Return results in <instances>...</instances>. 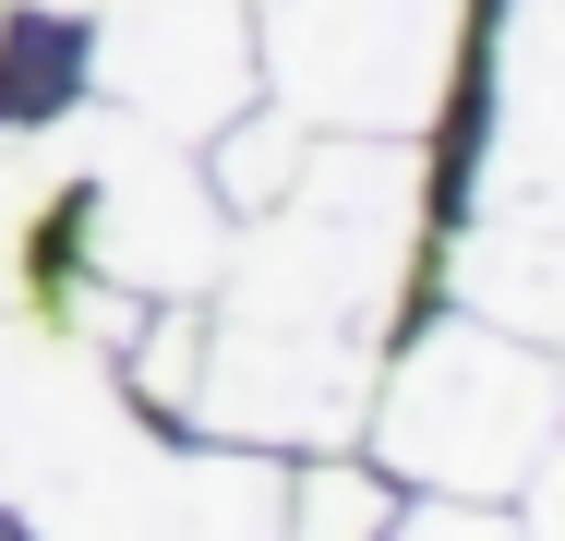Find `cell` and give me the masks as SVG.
Wrapping results in <instances>:
<instances>
[{
  "instance_id": "obj_1",
  "label": "cell",
  "mask_w": 565,
  "mask_h": 541,
  "mask_svg": "<svg viewBox=\"0 0 565 541\" xmlns=\"http://www.w3.org/2000/svg\"><path fill=\"white\" fill-rule=\"evenodd\" d=\"M542 445H554V385L505 325H434V349H409L385 385V457L446 494H518Z\"/></svg>"
},
{
  "instance_id": "obj_2",
  "label": "cell",
  "mask_w": 565,
  "mask_h": 541,
  "mask_svg": "<svg viewBox=\"0 0 565 541\" xmlns=\"http://www.w3.org/2000/svg\"><path fill=\"white\" fill-rule=\"evenodd\" d=\"M265 49L313 120L422 132L457 61V0H265Z\"/></svg>"
},
{
  "instance_id": "obj_3",
  "label": "cell",
  "mask_w": 565,
  "mask_h": 541,
  "mask_svg": "<svg viewBox=\"0 0 565 541\" xmlns=\"http://www.w3.org/2000/svg\"><path fill=\"white\" fill-rule=\"evenodd\" d=\"M97 85L157 132H205L253 85V24H241V0H109Z\"/></svg>"
},
{
  "instance_id": "obj_4",
  "label": "cell",
  "mask_w": 565,
  "mask_h": 541,
  "mask_svg": "<svg viewBox=\"0 0 565 541\" xmlns=\"http://www.w3.org/2000/svg\"><path fill=\"white\" fill-rule=\"evenodd\" d=\"M493 205H530L565 229V0H518L505 49V145H493Z\"/></svg>"
},
{
  "instance_id": "obj_5",
  "label": "cell",
  "mask_w": 565,
  "mask_h": 541,
  "mask_svg": "<svg viewBox=\"0 0 565 541\" xmlns=\"http://www.w3.org/2000/svg\"><path fill=\"white\" fill-rule=\"evenodd\" d=\"M518 541H565V445L530 457V530H518Z\"/></svg>"
},
{
  "instance_id": "obj_6",
  "label": "cell",
  "mask_w": 565,
  "mask_h": 541,
  "mask_svg": "<svg viewBox=\"0 0 565 541\" xmlns=\"http://www.w3.org/2000/svg\"><path fill=\"white\" fill-rule=\"evenodd\" d=\"M397 541H518V518H493V506H434V518H409Z\"/></svg>"
}]
</instances>
